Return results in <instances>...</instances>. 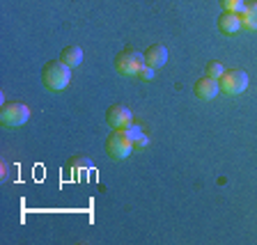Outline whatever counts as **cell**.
Masks as SVG:
<instances>
[{
	"mask_svg": "<svg viewBox=\"0 0 257 245\" xmlns=\"http://www.w3.org/2000/svg\"><path fill=\"white\" fill-rule=\"evenodd\" d=\"M71 80V67L62 62V60H51V62L44 64L42 69V83L46 85V90L51 92H62L64 87L69 85Z\"/></svg>",
	"mask_w": 257,
	"mask_h": 245,
	"instance_id": "obj_1",
	"label": "cell"
},
{
	"mask_svg": "<svg viewBox=\"0 0 257 245\" xmlns=\"http://www.w3.org/2000/svg\"><path fill=\"white\" fill-rule=\"evenodd\" d=\"M134 149V140L128 138L126 128H112L106 138V154L112 160H124L126 156H131Z\"/></svg>",
	"mask_w": 257,
	"mask_h": 245,
	"instance_id": "obj_2",
	"label": "cell"
},
{
	"mask_svg": "<svg viewBox=\"0 0 257 245\" xmlns=\"http://www.w3.org/2000/svg\"><path fill=\"white\" fill-rule=\"evenodd\" d=\"M30 117V108L21 101H5L0 103V124L5 128H19L21 124L28 122Z\"/></svg>",
	"mask_w": 257,
	"mask_h": 245,
	"instance_id": "obj_3",
	"label": "cell"
},
{
	"mask_svg": "<svg viewBox=\"0 0 257 245\" xmlns=\"http://www.w3.org/2000/svg\"><path fill=\"white\" fill-rule=\"evenodd\" d=\"M143 64H145V58L136 48H124V51H119V53L115 55V60H112V67H115V71H117L119 76H138Z\"/></svg>",
	"mask_w": 257,
	"mask_h": 245,
	"instance_id": "obj_4",
	"label": "cell"
},
{
	"mask_svg": "<svg viewBox=\"0 0 257 245\" xmlns=\"http://www.w3.org/2000/svg\"><path fill=\"white\" fill-rule=\"evenodd\" d=\"M220 83V92L230 96H236L241 92H246L248 87V74L243 69H225V74L218 78Z\"/></svg>",
	"mask_w": 257,
	"mask_h": 245,
	"instance_id": "obj_5",
	"label": "cell"
},
{
	"mask_svg": "<svg viewBox=\"0 0 257 245\" xmlns=\"http://www.w3.org/2000/svg\"><path fill=\"white\" fill-rule=\"evenodd\" d=\"M106 122L110 128H128L134 124V112L124 103H112L106 110Z\"/></svg>",
	"mask_w": 257,
	"mask_h": 245,
	"instance_id": "obj_6",
	"label": "cell"
},
{
	"mask_svg": "<svg viewBox=\"0 0 257 245\" xmlns=\"http://www.w3.org/2000/svg\"><path fill=\"white\" fill-rule=\"evenodd\" d=\"M193 92H195V96H198L200 101H211V99H216L220 92V83L216 78H211V76L204 74L202 78L195 80V85H193Z\"/></svg>",
	"mask_w": 257,
	"mask_h": 245,
	"instance_id": "obj_7",
	"label": "cell"
},
{
	"mask_svg": "<svg viewBox=\"0 0 257 245\" xmlns=\"http://www.w3.org/2000/svg\"><path fill=\"white\" fill-rule=\"evenodd\" d=\"M143 58H145V64H150L152 69H159V67H163L168 62V48L163 44H152V46L145 48Z\"/></svg>",
	"mask_w": 257,
	"mask_h": 245,
	"instance_id": "obj_8",
	"label": "cell"
},
{
	"mask_svg": "<svg viewBox=\"0 0 257 245\" xmlns=\"http://www.w3.org/2000/svg\"><path fill=\"white\" fill-rule=\"evenodd\" d=\"M241 28V14L239 12H227L223 10L218 16V30L225 32V35H234Z\"/></svg>",
	"mask_w": 257,
	"mask_h": 245,
	"instance_id": "obj_9",
	"label": "cell"
},
{
	"mask_svg": "<svg viewBox=\"0 0 257 245\" xmlns=\"http://www.w3.org/2000/svg\"><path fill=\"white\" fill-rule=\"evenodd\" d=\"M60 60H62L67 67H71V69H76L80 62H83V48L76 46V44H71V46H64L62 53H60Z\"/></svg>",
	"mask_w": 257,
	"mask_h": 245,
	"instance_id": "obj_10",
	"label": "cell"
},
{
	"mask_svg": "<svg viewBox=\"0 0 257 245\" xmlns=\"http://www.w3.org/2000/svg\"><path fill=\"white\" fill-rule=\"evenodd\" d=\"M239 14H241V26H246L248 30H257V0L246 3Z\"/></svg>",
	"mask_w": 257,
	"mask_h": 245,
	"instance_id": "obj_11",
	"label": "cell"
},
{
	"mask_svg": "<svg viewBox=\"0 0 257 245\" xmlns=\"http://www.w3.org/2000/svg\"><path fill=\"white\" fill-rule=\"evenodd\" d=\"M126 133H128V138L134 140V149L136 151L145 149V147L150 144V138H147V133H145L143 126H138V124H131V126L126 128Z\"/></svg>",
	"mask_w": 257,
	"mask_h": 245,
	"instance_id": "obj_12",
	"label": "cell"
},
{
	"mask_svg": "<svg viewBox=\"0 0 257 245\" xmlns=\"http://www.w3.org/2000/svg\"><path fill=\"white\" fill-rule=\"evenodd\" d=\"M204 74L218 80L220 76L225 74V67H223V62H216V60H211V62H207V67H204Z\"/></svg>",
	"mask_w": 257,
	"mask_h": 245,
	"instance_id": "obj_13",
	"label": "cell"
},
{
	"mask_svg": "<svg viewBox=\"0 0 257 245\" xmlns=\"http://www.w3.org/2000/svg\"><path fill=\"white\" fill-rule=\"evenodd\" d=\"M220 3V10H227V12H241L246 0H218Z\"/></svg>",
	"mask_w": 257,
	"mask_h": 245,
	"instance_id": "obj_14",
	"label": "cell"
},
{
	"mask_svg": "<svg viewBox=\"0 0 257 245\" xmlns=\"http://www.w3.org/2000/svg\"><path fill=\"white\" fill-rule=\"evenodd\" d=\"M67 165L71 167V170H87V167L92 165V160L85 158V156H76V158H71Z\"/></svg>",
	"mask_w": 257,
	"mask_h": 245,
	"instance_id": "obj_15",
	"label": "cell"
},
{
	"mask_svg": "<svg viewBox=\"0 0 257 245\" xmlns=\"http://www.w3.org/2000/svg\"><path fill=\"white\" fill-rule=\"evenodd\" d=\"M138 78L152 80V78H154V69H152L150 64H143V67H140V71H138Z\"/></svg>",
	"mask_w": 257,
	"mask_h": 245,
	"instance_id": "obj_16",
	"label": "cell"
}]
</instances>
